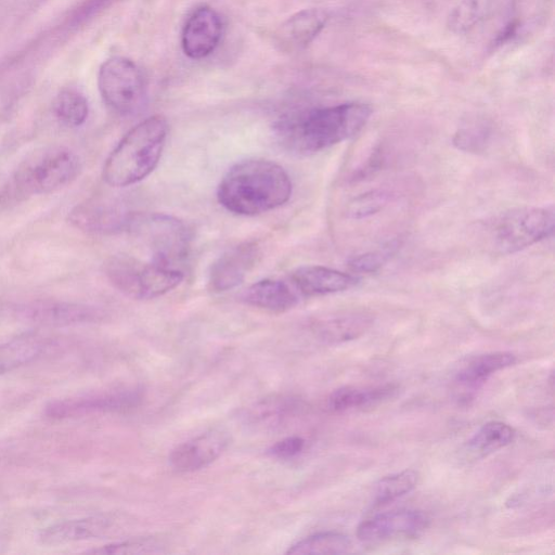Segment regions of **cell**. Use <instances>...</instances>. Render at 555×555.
I'll return each mask as SVG.
<instances>
[{
  "label": "cell",
  "mask_w": 555,
  "mask_h": 555,
  "mask_svg": "<svg viewBox=\"0 0 555 555\" xmlns=\"http://www.w3.org/2000/svg\"><path fill=\"white\" fill-rule=\"evenodd\" d=\"M116 526L111 515H96L51 525L38 534L44 545H59L105 535Z\"/></svg>",
  "instance_id": "cell-16"
},
{
  "label": "cell",
  "mask_w": 555,
  "mask_h": 555,
  "mask_svg": "<svg viewBox=\"0 0 555 555\" xmlns=\"http://www.w3.org/2000/svg\"><path fill=\"white\" fill-rule=\"evenodd\" d=\"M417 483V473L404 469L380 478L373 488V504L383 506L410 493Z\"/></svg>",
  "instance_id": "cell-27"
},
{
  "label": "cell",
  "mask_w": 555,
  "mask_h": 555,
  "mask_svg": "<svg viewBox=\"0 0 555 555\" xmlns=\"http://www.w3.org/2000/svg\"><path fill=\"white\" fill-rule=\"evenodd\" d=\"M499 0H460L448 16V28L454 34H466L485 21Z\"/></svg>",
  "instance_id": "cell-24"
},
{
  "label": "cell",
  "mask_w": 555,
  "mask_h": 555,
  "mask_svg": "<svg viewBox=\"0 0 555 555\" xmlns=\"http://www.w3.org/2000/svg\"><path fill=\"white\" fill-rule=\"evenodd\" d=\"M53 112L57 119L68 127L81 126L89 114L86 96L75 89H63L53 101Z\"/></svg>",
  "instance_id": "cell-28"
},
{
  "label": "cell",
  "mask_w": 555,
  "mask_h": 555,
  "mask_svg": "<svg viewBox=\"0 0 555 555\" xmlns=\"http://www.w3.org/2000/svg\"><path fill=\"white\" fill-rule=\"evenodd\" d=\"M384 162V152L380 146L375 147L366 162L358 168L351 176V181L357 182L364 180L365 178L374 175L375 171L379 170Z\"/></svg>",
  "instance_id": "cell-34"
},
{
  "label": "cell",
  "mask_w": 555,
  "mask_h": 555,
  "mask_svg": "<svg viewBox=\"0 0 555 555\" xmlns=\"http://www.w3.org/2000/svg\"><path fill=\"white\" fill-rule=\"evenodd\" d=\"M163 543L155 538H133L88 551L92 554H151L163 552Z\"/></svg>",
  "instance_id": "cell-31"
},
{
  "label": "cell",
  "mask_w": 555,
  "mask_h": 555,
  "mask_svg": "<svg viewBox=\"0 0 555 555\" xmlns=\"http://www.w3.org/2000/svg\"><path fill=\"white\" fill-rule=\"evenodd\" d=\"M301 409L302 402L298 398L271 396L249 406L243 417L250 426L273 428L294 417Z\"/></svg>",
  "instance_id": "cell-19"
},
{
  "label": "cell",
  "mask_w": 555,
  "mask_h": 555,
  "mask_svg": "<svg viewBox=\"0 0 555 555\" xmlns=\"http://www.w3.org/2000/svg\"><path fill=\"white\" fill-rule=\"evenodd\" d=\"M43 350L40 339L26 336L0 345V374L35 360Z\"/></svg>",
  "instance_id": "cell-26"
},
{
  "label": "cell",
  "mask_w": 555,
  "mask_h": 555,
  "mask_svg": "<svg viewBox=\"0 0 555 555\" xmlns=\"http://www.w3.org/2000/svg\"><path fill=\"white\" fill-rule=\"evenodd\" d=\"M429 521L427 514L417 509L385 512L361 521L357 538L364 544L414 539L428 528Z\"/></svg>",
  "instance_id": "cell-9"
},
{
  "label": "cell",
  "mask_w": 555,
  "mask_h": 555,
  "mask_svg": "<svg viewBox=\"0 0 555 555\" xmlns=\"http://www.w3.org/2000/svg\"><path fill=\"white\" fill-rule=\"evenodd\" d=\"M130 215L113 203L91 201L78 206L70 220L86 231L115 232L126 230Z\"/></svg>",
  "instance_id": "cell-18"
},
{
  "label": "cell",
  "mask_w": 555,
  "mask_h": 555,
  "mask_svg": "<svg viewBox=\"0 0 555 555\" xmlns=\"http://www.w3.org/2000/svg\"><path fill=\"white\" fill-rule=\"evenodd\" d=\"M492 126L483 118H474L461 126L452 138L453 145L466 153H481L490 143Z\"/></svg>",
  "instance_id": "cell-29"
},
{
  "label": "cell",
  "mask_w": 555,
  "mask_h": 555,
  "mask_svg": "<svg viewBox=\"0 0 555 555\" xmlns=\"http://www.w3.org/2000/svg\"><path fill=\"white\" fill-rule=\"evenodd\" d=\"M108 281L133 299H153L176 288L183 280L181 269L127 255L109 257L104 263Z\"/></svg>",
  "instance_id": "cell-6"
},
{
  "label": "cell",
  "mask_w": 555,
  "mask_h": 555,
  "mask_svg": "<svg viewBox=\"0 0 555 555\" xmlns=\"http://www.w3.org/2000/svg\"><path fill=\"white\" fill-rule=\"evenodd\" d=\"M352 543L348 535L325 531L306 537L288 547L286 554H345L351 551Z\"/></svg>",
  "instance_id": "cell-25"
},
{
  "label": "cell",
  "mask_w": 555,
  "mask_h": 555,
  "mask_svg": "<svg viewBox=\"0 0 555 555\" xmlns=\"http://www.w3.org/2000/svg\"><path fill=\"white\" fill-rule=\"evenodd\" d=\"M246 304L272 312H284L298 302L295 291L281 280L264 279L250 285L242 295Z\"/></svg>",
  "instance_id": "cell-20"
},
{
  "label": "cell",
  "mask_w": 555,
  "mask_h": 555,
  "mask_svg": "<svg viewBox=\"0 0 555 555\" xmlns=\"http://www.w3.org/2000/svg\"><path fill=\"white\" fill-rule=\"evenodd\" d=\"M517 361L508 351H492L470 358L454 375L459 398L469 400L476 391L496 372L512 366Z\"/></svg>",
  "instance_id": "cell-14"
},
{
  "label": "cell",
  "mask_w": 555,
  "mask_h": 555,
  "mask_svg": "<svg viewBox=\"0 0 555 555\" xmlns=\"http://www.w3.org/2000/svg\"><path fill=\"white\" fill-rule=\"evenodd\" d=\"M398 245L397 241H392L383 249L357 255L349 259L348 267L359 273L376 272L389 260Z\"/></svg>",
  "instance_id": "cell-32"
},
{
  "label": "cell",
  "mask_w": 555,
  "mask_h": 555,
  "mask_svg": "<svg viewBox=\"0 0 555 555\" xmlns=\"http://www.w3.org/2000/svg\"><path fill=\"white\" fill-rule=\"evenodd\" d=\"M292 181L285 169L268 159L235 164L221 179L217 198L227 210L241 216L260 215L288 202Z\"/></svg>",
  "instance_id": "cell-1"
},
{
  "label": "cell",
  "mask_w": 555,
  "mask_h": 555,
  "mask_svg": "<svg viewBox=\"0 0 555 555\" xmlns=\"http://www.w3.org/2000/svg\"><path fill=\"white\" fill-rule=\"evenodd\" d=\"M371 115L369 104L346 102L285 117L278 122L276 131L291 150L312 154L356 137Z\"/></svg>",
  "instance_id": "cell-2"
},
{
  "label": "cell",
  "mask_w": 555,
  "mask_h": 555,
  "mask_svg": "<svg viewBox=\"0 0 555 555\" xmlns=\"http://www.w3.org/2000/svg\"><path fill=\"white\" fill-rule=\"evenodd\" d=\"M222 28L221 16L215 9L208 5L196 8L182 28V51L193 60L206 57L218 47Z\"/></svg>",
  "instance_id": "cell-12"
},
{
  "label": "cell",
  "mask_w": 555,
  "mask_h": 555,
  "mask_svg": "<svg viewBox=\"0 0 555 555\" xmlns=\"http://www.w3.org/2000/svg\"><path fill=\"white\" fill-rule=\"evenodd\" d=\"M515 429L506 423L491 421L483 424L467 441V450L485 456L508 446L515 438Z\"/></svg>",
  "instance_id": "cell-23"
},
{
  "label": "cell",
  "mask_w": 555,
  "mask_h": 555,
  "mask_svg": "<svg viewBox=\"0 0 555 555\" xmlns=\"http://www.w3.org/2000/svg\"><path fill=\"white\" fill-rule=\"evenodd\" d=\"M81 170L78 155L64 146H50L33 154L18 168L16 185L28 194H46L73 182Z\"/></svg>",
  "instance_id": "cell-7"
},
{
  "label": "cell",
  "mask_w": 555,
  "mask_h": 555,
  "mask_svg": "<svg viewBox=\"0 0 555 555\" xmlns=\"http://www.w3.org/2000/svg\"><path fill=\"white\" fill-rule=\"evenodd\" d=\"M391 199L384 189L366 191L353 197L347 205L346 215L351 219H364L383 210Z\"/></svg>",
  "instance_id": "cell-30"
},
{
  "label": "cell",
  "mask_w": 555,
  "mask_h": 555,
  "mask_svg": "<svg viewBox=\"0 0 555 555\" xmlns=\"http://www.w3.org/2000/svg\"><path fill=\"white\" fill-rule=\"evenodd\" d=\"M554 212L542 207H518L501 212L483 227L487 246L495 254L520 251L550 236Z\"/></svg>",
  "instance_id": "cell-4"
},
{
  "label": "cell",
  "mask_w": 555,
  "mask_h": 555,
  "mask_svg": "<svg viewBox=\"0 0 555 555\" xmlns=\"http://www.w3.org/2000/svg\"><path fill=\"white\" fill-rule=\"evenodd\" d=\"M306 447V440L300 436L286 437L274 443L269 453L280 460H291L299 455Z\"/></svg>",
  "instance_id": "cell-33"
},
{
  "label": "cell",
  "mask_w": 555,
  "mask_h": 555,
  "mask_svg": "<svg viewBox=\"0 0 555 555\" xmlns=\"http://www.w3.org/2000/svg\"><path fill=\"white\" fill-rule=\"evenodd\" d=\"M167 133V120L160 115L147 117L132 127L105 160V182L124 188L145 179L158 165Z\"/></svg>",
  "instance_id": "cell-3"
},
{
  "label": "cell",
  "mask_w": 555,
  "mask_h": 555,
  "mask_svg": "<svg viewBox=\"0 0 555 555\" xmlns=\"http://www.w3.org/2000/svg\"><path fill=\"white\" fill-rule=\"evenodd\" d=\"M98 87L103 101L122 115L137 113L146 100L144 75L132 60L125 56H113L103 62Z\"/></svg>",
  "instance_id": "cell-8"
},
{
  "label": "cell",
  "mask_w": 555,
  "mask_h": 555,
  "mask_svg": "<svg viewBox=\"0 0 555 555\" xmlns=\"http://www.w3.org/2000/svg\"><path fill=\"white\" fill-rule=\"evenodd\" d=\"M126 231L143 244L155 262L180 269L190 254L192 233L183 221L173 216L131 214Z\"/></svg>",
  "instance_id": "cell-5"
},
{
  "label": "cell",
  "mask_w": 555,
  "mask_h": 555,
  "mask_svg": "<svg viewBox=\"0 0 555 555\" xmlns=\"http://www.w3.org/2000/svg\"><path fill=\"white\" fill-rule=\"evenodd\" d=\"M260 249L255 241L243 242L223 253L210 267L208 287L220 293L240 285L255 267Z\"/></svg>",
  "instance_id": "cell-13"
},
{
  "label": "cell",
  "mask_w": 555,
  "mask_h": 555,
  "mask_svg": "<svg viewBox=\"0 0 555 555\" xmlns=\"http://www.w3.org/2000/svg\"><path fill=\"white\" fill-rule=\"evenodd\" d=\"M292 284L304 296H320L347 291L356 286L359 280L323 266H302L291 273Z\"/></svg>",
  "instance_id": "cell-17"
},
{
  "label": "cell",
  "mask_w": 555,
  "mask_h": 555,
  "mask_svg": "<svg viewBox=\"0 0 555 555\" xmlns=\"http://www.w3.org/2000/svg\"><path fill=\"white\" fill-rule=\"evenodd\" d=\"M327 21L328 14L323 9L301 10L284 22L280 37L292 48H305L319 36Z\"/></svg>",
  "instance_id": "cell-21"
},
{
  "label": "cell",
  "mask_w": 555,
  "mask_h": 555,
  "mask_svg": "<svg viewBox=\"0 0 555 555\" xmlns=\"http://www.w3.org/2000/svg\"><path fill=\"white\" fill-rule=\"evenodd\" d=\"M230 444V435L211 428L180 444L169 455L170 466L178 473H193L209 466Z\"/></svg>",
  "instance_id": "cell-10"
},
{
  "label": "cell",
  "mask_w": 555,
  "mask_h": 555,
  "mask_svg": "<svg viewBox=\"0 0 555 555\" xmlns=\"http://www.w3.org/2000/svg\"><path fill=\"white\" fill-rule=\"evenodd\" d=\"M374 317L365 310H349L318 319L312 333L323 344L340 345L363 336L373 325Z\"/></svg>",
  "instance_id": "cell-15"
},
{
  "label": "cell",
  "mask_w": 555,
  "mask_h": 555,
  "mask_svg": "<svg viewBox=\"0 0 555 555\" xmlns=\"http://www.w3.org/2000/svg\"><path fill=\"white\" fill-rule=\"evenodd\" d=\"M142 399L141 391L126 389L51 402L46 414L53 418L74 417L96 412H116L132 409Z\"/></svg>",
  "instance_id": "cell-11"
},
{
  "label": "cell",
  "mask_w": 555,
  "mask_h": 555,
  "mask_svg": "<svg viewBox=\"0 0 555 555\" xmlns=\"http://www.w3.org/2000/svg\"><path fill=\"white\" fill-rule=\"evenodd\" d=\"M396 391L397 386L392 384L374 387L344 386L330 393L326 406L335 413L352 411L384 401Z\"/></svg>",
  "instance_id": "cell-22"
}]
</instances>
